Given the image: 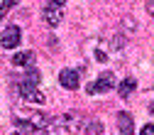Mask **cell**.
Returning <instances> with one entry per match:
<instances>
[{
    "instance_id": "6da1fadb",
    "label": "cell",
    "mask_w": 154,
    "mask_h": 135,
    "mask_svg": "<svg viewBox=\"0 0 154 135\" xmlns=\"http://www.w3.org/2000/svg\"><path fill=\"white\" fill-rule=\"evenodd\" d=\"M115 86V76L110 74V71H105V74H100L98 76V81H93V84H88V93L93 96V93H105V91H110Z\"/></svg>"
},
{
    "instance_id": "7a4b0ae2",
    "label": "cell",
    "mask_w": 154,
    "mask_h": 135,
    "mask_svg": "<svg viewBox=\"0 0 154 135\" xmlns=\"http://www.w3.org/2000/svg\"><path fill=\"white\" fill-rule=\"evenodd\" d=\"M20 40H22L20 27H17V25H8L5 32H3V37H0V44H3V49H15L17 44H20Z\"/></svg>"
},
{
    "instance_id": "3957f363",
    "label": "cell",
    "mask_w": 154,
    "mask_h": 135,
    "mask_svg": "<svg viewBox=\"0 0 154 135\" xmlns=\"http://www.w3.org/2000/svg\"><path fill=\"white\" fill-rule=\"evenodd\" d=\"M42 17H44V22L49 25V27H56L61 20H64V8L61 5H54V3H49L44 10H42Z\"/></svg>"
},
{
    "instance_id": "277c9868",
    "label": "cell",
    "mask_w": 154,
    "mask_h": 135,
    "mask_svg": "<svg viewBox=\"0 0 154 135\" xmlns=\"http://www.w3.org/2000/svg\"><path fill=\"white\" fill-rule=\"evenodd\" d=\"M59 84H61L66 91H76V88H79V71L64 69V71L59 74Z\"/></svg>"
},
{
    "instance_id": "5b68a950",
    "label": "cell",
    "mask_w": 154,
    "mask_h": 135,
    "mask_svg": "<svg viewBox=\"0 0 154 135\" xmlns=\"http://www.w3.org/2000/svg\"><path fill=\"white\" fill-rule=\"evenodd\" d=\"M17 91L27 103H44V96L37 91V86H17Z\"/></svg>"
},
{
    "instance_id": "8992f818",
    "label": "cell",
    "mask_w": 154,
    "mask_h": 135,
    "mask_svg": "<svg viewBox=\"0 0 154 135\" xmlns=\"http://www.w3.org/2000/svg\"><path fill=\"white\" fill-rule=\"evenodd\" d=\"M118 128L122 130V135H134V125H132V115L120 111L118 113Z\"/></svg>"
},
{
    "instance_id": "52a82bcc",
    "label": "cell",
    "mask_w": 154,
    "mask_h": 135,
    "mask_svg": "<svg viewBox=\"0 0 154 135\" xmlns=\"http://www.w3.org/2000/svg\"><path fill=\"white\" fill-rule=\"evenodd\" d=\"M34 62V52H15L12 66H29Z\"/></svg>"
},
{
    "instance_id": "ba28073f",
    "label": "cell",
    "mask_w": 154,
    "mask_h": 135,
    "mask_svg": "<svg viewBox=\"0 0 154 135\" xmlns=\"http://www.w3.org/2000/svg\"><path fill=\"white\" fill-rule=\"evenodd\" d=\"M134 88H137V81H134L132 76H130V79H122V81H120V86H118V93L122 96V98H127V96H130Z\"/></svg>"
},
{
    "instance_id": "9c48e42d",
    "label": "cell",
    "mask_w": 154,
    "mask_h": 135,
    "mask_svg": "<svg viewBox=\"0 0 154 135\" xmlns=\"http://www.w3.org/2000/svg\"><path fill=\"white\" fill-rule=\"evenodd\" d=\"M37 84H39V71H37V69H29V71L25 74V79H20L17 86H37Z\"/></svg>"
},
{
    "instance_id": "30bf717a",
    "label": "cell",
    "mask_w": 154,
    "mask_h": 135,
    "mask_svg": "<svg viewBox=\"0 0 154 135\" xmlns=\"http://www.w3.org/2000/svg\"><path fill=\"white\" fill-rule=\"evenodd\" d=\"M17 3H20V0H3V3H0V20H3V17H5V12H8L10 8H15Z\"/></svg>"
},
{
    "instance_id": "8fae6325",
    "label": "cell",
    "mask_w": 154,
    "mask_h": 135,
    "mask_svg": "<svg viewBox=\"0 0 154 135\" xmlns=\"http://www.w3.org/2000/svg\"><path fill=\"white\" fill-rule=\"evenodd\" d=\"M86 133H88V135H100V133H103V125H100L98 121H93V123H88Z\"/></svg>"
},
{
    "instance_id": "7c38bea8",
    "label": "cell",
    "mask_w": 154,
    "mask_h": 135,
    "mask_svg": "<svg viewBox=\"0 0 154 135\" xmlns=\"http://www.w3.org/2000/svg\"><path fill=\"white\" fill-rule=\"evenodd\" d=\"M140 135H154V125H152V123H149V125H144Z\"/></svg>"
},
{
    "instance_id": "4fadbf2b",
    "label": "cell",
    "mask_w": 154,
    "mask_h": 135,
    "mask_svg": "<svg viewBox=\"0 0 154 135\" xmlns=\"http://www.w3.org/2000/svg\"><path fill=\"white\" fill-rule=\"evenodd\" d=\"M147 10H149V12L154 15V0H149V5H147Z\"/></svg>"
},
{
    "instance_id": "5bb4252c",
    "label": "cell",
    "mask_w": 154,
    "mask_h": 135,
    "mask_svg": "<svg viewBox=\"0 0 154 135\" xmlns=\"http://www.w3.org/2000/svg\"><path fill=\"white\" fill-rule=\"evenodd\" d=\"M51 3H54V5H61V8H64V3H66V0H51Z\"/></svg>"
},
{
    "instance_id": "9a60e30c",
    "label": "cell",
    "mask_w": 154,
    "mask_h": 135,
    "mask_svg": "<svg viewBox=\"0 0 154 135\" xmlns=\"http://www.w3.org/2000/svg\"><path fill=\"white\" fill-rule=\"evenodd\" d=\"M12 135H25V133H22V130H17V133H12Z\"/></svg>"
},
{
    "instance_id": "2e32d148",
    "label": "cell",
    "mask_w": 154,
    "mask_h": 135,
    "mask_svg": "<svg viewBox=\"0 0 154 135\" xmlns=\"http://www.w3.org/2000/svg\"><path fill=\"white\" fill-rule=\"evenodd\" d=\"M149 108H152V115H154V103H152V106H149Z\"/></svg>"
}]
</instances>
